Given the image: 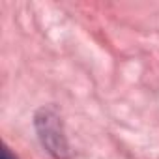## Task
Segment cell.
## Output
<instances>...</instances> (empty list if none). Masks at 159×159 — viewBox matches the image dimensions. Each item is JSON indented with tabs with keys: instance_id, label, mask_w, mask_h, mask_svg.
Listing matches in <instances>:
<instances>
[{
	"instance_id": "obj_1",
	"label": "cell",
	"mask_w": 159,
	"mask_h": 159,
	"mask_svg": "<svg viewBox=\"0 0 159 159\" xmlns=\"http://www.w3.org/2000/svg\"><path fill=\"white\" fill-rule=\"evenodd\" d=\"M34 125L41 146L54 159H69V144L64 133L62 118L56 114V111L49 107L39 109L34 116Z\"/></svg>"
},
{
	"instance_id": "obj_2",
	"label": "cell",
	"mask_w": 159,
	"mask_h": 159,
	"mask_svg": "<svg viewBox=\"0 0 159 159\" xmlns=\"http://www.w3.org/2000/svg\"><path fill=\"white\" fill-rule=\"evenodd\" d=\"M2 159H17V157H15V155H11L10 148H6V146H4V150H2Z\"/></svg>"
}]
</instances>
